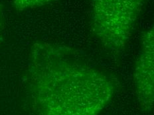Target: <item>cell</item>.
<instances>
[{"label":"cell","instance_id":"cell-2","mask_svg":"<svg viewBox=\"0 0 154 115\" xmlns=\"http://www.w3.org/2000/svg\"><path fill=\"white\" fill-rule=\"evenodd\" d=\"M146 0H91V27L104 49L122 54L132 35Z\"/></svg>","mask_w":154,"mask_h":115},{"label":"cell","instance_id":"cell-1","mask_svg":"<svg viewBox=\"0 0 154 115\" xmlns=\"http://www.w3.org/2000/svg\"><path fill=\"white\" fill-rule=\"evenodd\" d=\"M28 79L41 115H99L114 97V79L72 48L32 46Z\"/></svg>","mask_w":154,"mask_h":115},{"label":"cell","instance_id":"cell-4","mask_svg":"<svg viewBox=\"0 0 154 115\" xmlns=\"http://www.w3.org/2000/svg\"><path fill=\"white\" fill-rule=\"evenodd\" d=\"M53 0H12L15 9L19 11L38 7L49 4Z\"/></svg>","mask_w":154,"mask_h":115},{"label":"cell","instance_id":"cell-3","mask_svg":"<svg viewBox=\"0 0 154 115\" xmlns=\"http://www.w3.org/2000/svg\"><path fill=\"white\" fill-rule=\"evenodd\" d=\"M133 83L140 109L149 113L154 107V21L141 38L134 66Z\"/></svg>","mask_w":154,"mask_h":115},{"label":"cell","instance_id":"cell-5","mask_svg":"<svg viewBox=\"0 0 154 115\" xmlns=\"http://www.w3.org/2000/svg\"><path fill=\"white\" fill-rule=\"evenodd\" d=\"M2 4H0V25H1V21H2Z\"/></svg>","mask_w":154,"mask_h":115}]
</instances>
